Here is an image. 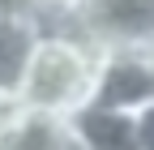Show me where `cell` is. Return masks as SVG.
<instances>
[{
  "instance_id": "6",
  "label": "cell",
  "mask_w": 154,
  "mask_h": 150,
  "mask_svg": "<svg viewBox=\"0 0 154 150\" xmlns=\"http://www.w3.org/2000/svg\"><path fill=\"white\" fill-rule=\"evenodd\" d=\"M26 5L43 26H73V17L82 13L86 0H26Z\"/></svg>"
},
{
  "instance_id": "1",
  "label": "cell",
  "mask_w": 154,
  "mask_h": 150,
  "mask_svg": "<svg viewBox=\"0 0 154 150\" xmlns=\"http://www.w3.org/2000/svg\"><path fill=\"white\" fill-rule=\"evenodd\" d=\"M99 47L73 26H43L38 43L30 52L17 103L47 116H73L77 107L94 99V77H99Z\"/></svg>"
},
{
  "instance_id": "7",
  "label": "cell",
  "mask_w": 154,
  "mask_h": 150,
  "mask_svg": "<svg viewBox=\"0 0 154 150\" xmlns=\"http://www.w3.org/2000/svg\"><path fill=\"white\" fill-rule=\"evenodd\" d=\"M133 133H137V150H154V99L133 111Z\"/></svg>"
},
{
  "instance_id": "2",
  "label": "cell",
  "mask_w": 154,
  "mask_h": 150,
  "mask_svg": "<svg viewBox=\"0 0 154 150\" xmlns=\"http://www.w3.org/2000/svg\"><path fill=\"white\" fill-rule=\"evenodd\" d=\"M73 30L99 52H150L154 47V0H86Z\"/></svg>"
},
{
  "instance_id": "4",
  "label": "cell",
  "mask_w": 154,
  "mask_h": 150,
  "mask_svg": "<svg viewBox=\"0 0 154 150\" xmlns=\"http://www.w3.org/2000/svg\"><path fill=\"white\" fill-rule=\"evenodd\" d=\"M43 34V22L26 0H0V103H17L30 52Z\"/></svg>"
},
{
  "instance_id": "8",
  "label": "cell",
  "mask_w": 154,
  "mask_h": 150,
  "mask_svg": "<svg viewBox=\"0 0 154 150\" xmlns=\"http://www.w3.org/2000/svg\"><path fill=\"white\" fill-rule=\"evenodd\" d=\"M150 60H154V47H150Z\"/></svg>"
},
{
  "instance_id": "5",
  "label": "cell",
  "mask_w": 154,
  "mask_h": 150,
  "mask_svg": "<svg viewBox=\"0 0 154 150\" xmlns=\"http://www.w3.org/2000/svg\"><path fill=\"white\" fill-rule=\"evenodd\" d=\"M69 129L82 150H137V133H133V111L86 103L69 116Z\"/></svg>"
},
{
  "instance_id": "3",
  "label": "cell",
  "mask_w": 154,
  "mask_h": 150,
  "mask_svg": "<svg viewBox=\"0 0 154 150\" xmlns=\"http://www.w3.org/2000/svg\"><path fill=\"white\" fill-rule=\"evenodd\" d=\"M146 99H154V60H150V52H103L90 103L137 111Z\"/></svg>"
}]
</instances>
